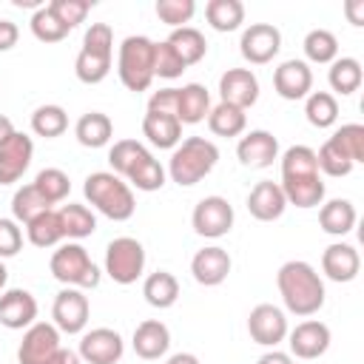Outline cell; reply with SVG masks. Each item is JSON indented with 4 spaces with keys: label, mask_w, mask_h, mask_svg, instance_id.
Wrapping results in <instances>:
<instances>
[{
    "label": "cell",
    "mask_w": 364,
    "mask_h": 364,
    "mask_svg": "<svg viewBox=\"0 0 364 364\" xmlns=\"http://www.w3.org/2000/svg\"><path fill=\"white\" fill-rule=\"evenodd\" d=\"M279 188H282L287 205H296V208H318L324 202V179L318 173L313 148L293 145L284 151Z\"/></svg>",
    "instance_id": "1"
},
{
    "label": "cell",
    "mask_w": 364,
    "mask_h": 364,
    "mask_svg": "<svg viewBox=\"0 0 364 364\" xmlns=\"http://www.w3.org/2000/svg\"><path fill=\"white\" fill-rule=\"evenodd\" d=\"M276 287L282 293V301L284 307L293 313V316H316L321 307H324V282L321 276L316 273V267L310 262H301V259H290L279 267L276 273Z\"/></svg>",
    "instance_id": "2"
},
{
    "label": "cell",
    "mask_w": 364,
    "mask_h": 364,
    "mask_svg": "<svg viewBox=\"0 0 364 364\" xmlns=\"http://www.w3.org/2000/svg\"><path fill=\"white\" fill-rule=\"evenodd\" d=\"M82 193L91 202V208H97L111 222H128L136 210V199H134L131 185L122 176L111 173V171L88 173L85 185H82Z\"/></svg>",
    "instance_id": "3"
},
{
    "label": "cell",
    "mask_w": 364,
    "mask_h": 364,
    "mask_svg": "<svg viewBox=\"0 0 364 364\" xmlns=\"http://www.w3.org/2000/svg\"><path fill=\"white\" fill-rule=\"evenodd\" d=\"M216 162H219V148L210 139L188 136L173 148V154L168 159V176L179 188H191V185L202 182L216 168Z\"/></svg>",
    "instance_id": "4"
},
{
    "label": "cell",
    "mask_w": 364,
    "mask_h": 364,
    "mask_svg": "<svg viewBox=\"0 0 364 364\" xmlns=\"http://www.w3.org/2000/svg\"><path fill=\"white\" fill-rule=\"evenodd\" d=\"M111 57H114V31L108 23H91L82 48L74 60V74L85 85H97L111 74Z\"/></svg>",
    "instance_id": "5"
},
{
    "label": "cell",
    "mask_w": 364,
    "mask_h": 364,
    "mask_svg": "<svg viewBox=\"0 0 364 364\" xmlns=\"http://www.w3.org/2000/svg\"><path fill=\"white\" fill-rule=\"evenodd\" d=\"M48 270L60 284L77 287V290H94L102 279L100 267L94 264V259L88 256V250L80 242L60 245L48 259Z\"/></svg>",
    "instance_id": "6"
},
{
    "label": "cell",
    "mask_w": 364,
    "mask_h": 364,
    "mask_svg": "<svg viewBox=\"0 0 364 364\" xmlns=\"http://www.w3.org/2000/svg\"><path fill=\"white\" fill-rule=\"evenodd\" d=\"M154 40L145 34H131L119 43L117 74L128 91H148L154 82Z\"/></svg>",
    "instance_id": "7"
},
{
    "label": "cell",
    "mask_w": 364,
    "mask_h": 364,
    "mask_svg": "<svg viewBox=\"0 0 364 364\" xmlns=\"http://www.w3.org/2000/svg\"><path fill=\"white\" fill-rule=\"evenodd\" d=\"M105 273L117 284H134L145 273V247L134 236H117L105 247Z\"/></svg>",
    "instance_id": "8"
},
{
    "label": "cell",
    "mask_w": 364,
    "mask_h": 364,
    "mask_svg": "<svg viewBox=\"0 0 364 364\" xmlns=\"http://www.w3.org/2000/svg\"><path fill=\"white\" fill-rule=\"evenodd\" d=\"M191 225L205 239H222L233 228V205L225 196H205L191 213Z\"/></svg>",
    "instance_id": "9"
},
{
    "label": "cell",
    "mask_w": 364,
    "mask_h": 364,
    "mask_svg": "<svg viewBox=\"0 0 364 364\" xmlns=\"http://www.w3.org/2000/svg\"><path fill=\"white\" fill-rule=\"evenodd\" d=\"M88 316H91V304H88V296L77 287H63L57 296H54V304H51V324L60 330V333H68V336H77L85 330L88 324Z\"/></svg>",
    "instance_id": "10"
},
{
    "label": "cell",
    "mask_w": 364,
    "mask_h": 364,
    "mask_svg": "<svg viewBox=\"0 0 364 364\" xmlns=\"http://www.w3.org/2000/svg\"><path fill=\"white\" fill-rule=\"evenodd\" d=\"M282 48V31L273 23H250L242 31L239 51L250 65H264L270 63Z\"/></svg>",
    "instance_id": "11"
},
{
    "label": "cell",
    "mask_w": 364,
    "mask_h": 364,
    "mask_svg": "<svg viewBox=\"0 0 364 364\" xmlns=\"http://www.w3.org/2000/svg\"><path fill=\"white\" fill-rule=\"evenodd\" d=\"M57 350H60V330L51 321H34L23 333V341L17 347V361L20 364H46Z\"/></svg>",
    "instance_id": "12"
},
{
    "label": "cell",
    "mask_w": 364,
    "mask_h": 364,
    "mask_svg": "<svg viewBox=\"0 0 364 364\" xmlns=\"http://www.w3.org/2000/svg\"><path fill=\"white\" fill-rule=\"evenodd\" d=\"M80 358L85 364H117L125 353V341L111 327H94L80 338Z\"/></svg>",
    "instance_id": "13"
},
{
    "label": "cell",
    "mask_w": 364,
    "mask_h": 364,
    "mask_svg": "<svg viewBox=\"0 0 364 364\" xmlns=\"http://www.w3.org/2000/svg\"><path fill=\"white\" fill-rule=\"evenodd\" d=\"M247 333L262 347H276L287 338V318L276 304H256L247 316Z\"/></svg>",
    "instance_id": "14"
},
{
    "label": "cell",
    "mask_w": 364,
    "mask_h": 364,
    "mask_svg": "<svg viewBox=\"0 0 364 364\" xmlns=\"http://www.w3.org/2000/svg\"><path fill=\"white\" fill-rule=\"evenodd\" d=\"M287 344H290V355L296 358H307V361L318 358L330 347V327L318 318L299 321L293 330H287Z\"/></svg>",
    "instance_id": "15"
},
{
    "label": "cell",
    "mask_w": 364,
    "mask_h": 364,
    "mask_svg": "<svg viewBox=\"0 0 364 364\" xmlns=\"http://www.w3.org/2000/svg\"><path fill=\"white\" fill-rule=\"evenodd\" d=\"M31 156H34V142H31V136L23 134V131H14V134L0 145V185L17 182V179L28 171Z\"/></svg>",
    "instance_id": "16"
},
{
    "label": "cell",
    "mask_w": 364,
    "mask_h": 364,
    "mask_svg": "<svg viewBox=\"0 0 364 364\" xmlns=\"http://www.w3.org/2000/svg\"><path fill=\"white\" fill-rule=\"evenodd\" d=\"M219 102H228L233 108L247 111L259 100V80L250 68H228L219 77Z\"/></svg>",
    "instance_id": "17"
},
{
    "label": "cell",
    "mask_w": 364,
    "mask_h": 364,
    "mask_svg": "<svg viewBox=\"0 0 364 364\" xmlns=\"http://www.w3.org/2000/svg\"><path fill=\"white\" fill-rule=\"evenodd\" d=\"M273 88L282 100H304L313 91V68L304 60H284L273 71Z\"/></svg>",
    "instance_id": "18"
},
{
    "label": "cell",
    "mask_w": 364,
    "mask_h": 364,
    "mask_svg": "<svg viewBox=\"0 0 364 364\" xmlns=\"http://www.w3.org/2000/svg\"><path fill=\"white\" fill-rule=\"evenodd\" d=\"M37 321V299L23 287L0 293V324L9 330H26Z\"/></svg>",
    "instance_id": "19"
},
{
    "label": "cell",
    "mask_w": 364,
    "mask_h": 364,
    "mask_svg": "<svg viewBox=\"0 0 364 364\" xmlns=\"http://www.w3.org/2000/svg\"><path fill=\"white\" fill-rule=\"evenodd\" d=\"M236 156L247 168H270L279 159V139L264 128L247 131L236 145Z\"/></svg>",
    "instance_id": "20"
},
{
    "label": "cell",
    "mask_w": 364,
    "mask_h": 364,
    "mask_svg": "<svg viewBox=\"0 0 364 364\" xmlns=\"http://www.w3.org/2000/svg\"><path fill=\"white\" fill-rule=\"evenodd\" d=\"M230 267H233L230 253H228L225 247H219V245L202 247V250H196L193 259H191V273H193V279H196L199 284H205V287L222 284V282L228 279Z\"/></svg>",
    "instance_id": "21"
},
{
    "label": "cell",
    "mask_w": 364,
    "mask_h": 364,
    "mask_svg": "<svg viewBox=\"0 0 364 364\" xmlns=\"http://www.w3.org/2000/svg\"><path fill=\"white\" fill-rule=\"evenodd\" d=\"M321 270H324V276L330 282H338V284L341 282H353L358 276V270H361V256H358V250L353 245L333 242L321 253Z\"/></svg>",
    "instance_id": "22"
},
{
    "label": "cell",
    "mask_w": 364,
    "mask_h": 364,
    "mask_svg": "<svg viewBox=\"0 0 364 364\" xmlns=\"http://www.w3.org/2000/svg\"><path fill=\"white\" fill-rule=\"evenodd\" d=\"M284 208H287V199H284L279 182H273V179L256 182L247 193V210L259 222H276L284 213Z\"/></svg>",
    "instance_id": "23"
},
{
    "label": "cell",
    "mask_w": 364,
    "mask_h": 364,
    "mask_svg": "<svg viewBox=\"0 0 364 364\" xmlns=\"http://www.w3.org/2000/svg\"><path fill=\"white\" fill-rule=\"evenodd\" d=\"M131 344H134V353H136L139 358L156 361V358H162V355L168 353V347H171V330H168V324L159 321V318H145V321L136 324Z\"/></svg>",
    "instance_id": "24"
},
{
    "label": "cell",
    "mask_w": 364,
    "mask_h": 364,
    "mask_svg": "<svg viewBox=\"0 0 364 364\" xmlns=\"http://www.w3.org/2000/svg\"><path fill=\"white\" fill-rule=\"evenodd\" d=\"M179 91V105H176V119L182 125H196L202 119H208L210 114V94L202 82H188Z\"/></svg>",
    "instance_id": "25"
},
{
    "label": "cell",
    "mask_w": 364,
    "mask_h": 364,
    "mask_svg": "<svg viewBox=\"0 0 364 364\" xmlns=\"http://www.w3.org/2000/svg\"><path fill=\"white\" fill-rule=\"evenodd\" d=\"M142 136L154 148H176L182 142V122L168 114H154L145 111L142 117Z\"/></svg>",
    "instance_id": "26"
},
{
    "label": "cell",
    "mask_w": 364,
    "mask_h": 364,
    "mask_svg": "<svg viewBox=\"0 0 364 364\" xmlns=\"http://www.w3.org/2000/svg\"><path fill=\"white\" fill-rule=\"evenodd\" d=\"M355 219L358 213L350 199H330V202H321L318 208V225L330 236H347L355 228Z\"/></svg>",
    "instance_id": "27"
},
{
    "label": "cell",
    "mask_w": 364,
    "mask_h": 364,
    "mask_svg": "<svg viewBox=\"0 0 364 364\" xmlns=\"http://www.w3.org/2000/svg\"><path fill=\"white\" fill-rule=\"evenodd\" d=\"M74 136H77V142H80L82 148H102V145H108L111 136H114V122H111V117L102 114V111H88V114H82V117L77 119Z\"/></svg>",
    "instance_id": "28"
},
{
    "label": "cell",
    "mask_w": 364,
    "mask_h": 364,
    "mask_svg": "<svg viewBox=\"0 0 364 364\" xmlns=\"http://www.w3.org/2000/svg\"><path fill=\"white\" fill-rule=\"evenodd\" d=\"M142 296L151 307L156 310H168L176 304L179 299V282L171 270H154L151 276H145L142 282Z\"/></svg>",
    "instance_id": "29"
},
{
    "label": "cell",
    "mask_w": 364,
    "mask_h": 364,
    "mask_svg": "<svg viewBox=\"0 0 364 364\" xmlns=\"http://www.w3.org/2000/svg\"><path fill=\"white\" fill-rule=\"evenodd\" d=\"M168 46L176 51V57L185 63V65H196L199 60H205L208 54V40L199 28L193 26H182V28H173L171 37H168Z\"/></svg>",
    "instance_id": "30"
},
{
    "label": "cell",
    "mask_w": 364,
    "mask_h": 364,
    "mask_svg": "<svg viewBox=\"0 0 364 364\" xmlns=\"http://www.w3.org/2000/svg\"><path fill=\"white\" fill-rule=\"evenodd\" d=\"M361 80H364V71H361V63L355 57H336L330 63V71H327V82L336 94L347 97L353 91L361 88ZM333 94V97H336Z\"/></svg>",
    "instance_id": "31"
},
{
    "label": "cell",
    "mask_w": 364,
    "mask_h": 364,
    "mask_svg": "<svg viewBox=\"0 0 364 364\" xmlns=\"http://www.w3.org/2000/svg\"><path fill=\"white\" fill-rule=\"evenodd\" d=\"M60 225H63V236L65 239H85L97 230V216L88 205H77V202H68L63 205L60 210Z\"/></svg>",
    "instance_id": "32"
},
{
    "label": "cell",
    "mask_w": 364,
    "mask_h": 364,
    "mask_svg": "<svg viewBox=\"0 0 364 364\" xmlns=\"http://www.w3.org/2000/svg\"><path fill=\"white\" fill-rule=\"evenodd\" d=\"M205 17L213 31H236L245 23V3L242 0H208Z\"/></svg>",
    "instance_id": "33"
},
{
    "label": "cell",
    "mask_w": 364,
    "mask_h": 364,
    "mask_svg": "<svg viewBox=\"0 0 364 364\" xmlns=\"http://www.w3.org/2000/svg\"><path fill=\"white\" fill-rule=\"evenodd\" d=\"M151 151L142 145V142H136V139H117L114 145H111V151H108V162H111V173H117V176H122V179H128L131 176V171L148 156Z\"/></svg>",
    "instance_id": "34"
},
{
    "label": "cell",
    "mask_w": 364,
    "mask_h": 364,
    "mask_svg": "<svg viewBox=\"0 0 364 364\" xmlns=\"http://www.w3.org/2000/svg\"><path fill=\"white\" fill-rule=\"evenodd\" d=\"M208 128H210V134H216V136H239V134H245V128H247V114L242 111V108H233V105H228V102H219V105H213L210 108V114H208Z\"/></svg>",
    "instance_id": "35"
},
{
    "label": "cell",
    "mask_w": 364,
    "mask_h": 364,
    "mask_svg": "<svg viewBox=\"0 0 364 364\" xmlns=\"http://www.w3.org/2000/svg\"><path fill=\"white\" fill-rule=\"evenodd\" d=\"M26 236L34 247H54L60 245L65 236H63V225H60V213L51 208L40 216H34L28 225H26Z\"/></svg>",
    "instance_id": "36"
},
{
    "label": "cell",
    "mask_w": 364,
    "mask_h": 364,
    "mask_svg": "<svg viewBox=\"0 0 364 364\" xmlns=\"http://www.w3.org/2000/svg\"><path fill=\"white\" fill-rule=\"evenodd\" d=\"M304 117L313 128H330L338 119V100L330 91H310L304 97Z\"/></svg>",
    "instance_id": "37"
},
{
    "label": "cell",
    "mask_w": 364,
    "mask_h": 364,
    "mask_svg": "<svg viewBox=\"0 0 364 364\" xmlns=\"http://www.w3.org/2000/svg\"><path fill=\"white\" fill-rule=\"evenodd\" d=\"M46 210H51V205L40 196V191L34 188V182H28V185H23V188H17L14 191V196H11V219L20 225H28L34 216H40V213H46Z\"/></svg>",
    "instance_id": "38"
},
{
    "label": "cell",
    "mask_w": 364,
    "mask_h": 364,
    "mask_svg": "<svg viewBox=\"0 0 364 364\" xmlns=\"http://www.w3.org/2000/svg\"><path fill=\"white\" fill-rule=\"evenodd\" d=\"M301 48H304V57L310 63L327 65V63H333L338 57V37L330 28H313V31H307Z\"/></svg>",
    "instance_id": "39"
},
{
    "label": "cell",
    "mask_w": 364,
    "mask_h": 364,
    "mask_svg": "<svg viewBox=\"0 0 364 364\" xmlns=\"http://www.w3.org/2000/svg\"><path fill=\"white\" fill-rule=\"evenodd\" d=\"M68 128V114L63 105H40L34 108L31 114V131L37 136H46V139H54V136H63Z\"/></svg>",
    "instance_id": "40"
},
{
    "label": "cell",
    "mask_w": 364,
    "mask_h": 364,
    "mask_svg": "<svg viewBox=\"0 0 364 364\" xmlns=\"http://www.w3.org/2000/svg\"><path fill=\"white\" fill-rule=\"evenodd\" d=\"M353 165L364 162V125L361 122H347L341 128L333 131V136H327Z\"/></svg>",
    "instance_id": "41"
},
{
    "label": "cell",
    "mask_w": 364,
    "mask_h": 364,
    "mask_svg": "<svg viewBox=\"0 0 364 364\" xmlns=\"http://www.w3.org/2000/svg\"><path fill=\"white\" fill-rule=\"evenodd\" d=\"M34 188L40 191V196H43L48 205H57V202H63V199L68 196L71 179H68V173L60 171V168H43V171L34 176Z\"/></svg>",
    "instance_id": "42"
},
{
    "label": "cell",
    "mask_w": 364,
    "mask_h": 364,
    "mask_svg": "<svg viewBox=\"0 0 364 364\" xmlns=\"http://www.w3.org/2000/svg\"><path fill=\"white\" fill-rule=\"evenodd\" d=\"M128 182L136 188V191H145V193H154L165 185V168L159 165V159H154V154H148L128 176Z\"/></svg>",
    "instance_id": "43"
},
{
    "label": "cell",
    "mask_w": 364,
    "mask_h": 364,
    "mask_svg": "<svg viewBox=\"0 0 364 364\" xmlns=\"http://www.w3.org/2000/svg\"><path fill=\"white\" fill-rule=\"evenodd\" d=\"M31 34L40 40V43H60V40H65L68 37V28L48 11V6H43V9H37L34 14H31Z\"/></svg>",
    "instance_id": "44"
},
{
    "label": "cell",
    "mask_w": 364,
    "mask_h": 364,
    "mask_svg": "<svg viewBox=\"0 0 364 364\" xmlns=\"http://www.w3.org/2000/svg\"><path fill=\"white\" fill-rule=\"evenodd\" d=\"M156 17L171 26V28H182L185 23H191V17L196 14V3L193 0H156L154 6Z\"/></svg>",
    "instance_id": "45"
},
{
    "label": "cell",
    "mask_w": 364,
    "mask_h": 364,
    "mask_svg": "<svg viewBox=\"0 0 364 364\" xmlns=\"http://www.w3.org/2000/svg\"><path fill=\"white\" fill-rule=\"evenodd\" d=\"M48 6V11L71 31V28H77L85 17H88V11H91V0H51V3H46Z\"/></svg>",
    "instance_id": "46"
},
{
    "label": "cell",
    "mask_w": 364,
    "mask_h": 364,
    "mask_svg": "<svg viewBox=\"0 0 364 364\" xmlns=\"http://www.w3.org/2000/svg\"><path fill=\"white\" fill-rule=\"evenodd\" d=\"M188 65L176 57V51L168 46V40H159L154 46V77H162V80H176L182 77Z\"/></svg>",
    "instance_id": "47"
},
{
    "label": "cell",
    "mask_w": 364,
    "mask_h": 364,
    "mask_svg": "<svg viewBox=\"0 0 364 364\" xmlns=\"http://www.w3.org/2000/svg\"><path fill=\"white\" fill-rule=\"evenodd\" d=\"M316 162H318V173H327V176H350V171L355 168L330 139L316 151Z\"/></svg>",
    "instance_id": "48"
},
{
    "label": "cell",
    "mask_w": 364,
    "mask_h": 364,
    "mask_svg": "<svg viewBox=\"0 0 364 364\" xmlns=\"http://www.w3.org/2000/svg\"><path fill=\"white\" fill-rule=\"evenodd\" d=\"M23 250V230L14 219L0 216V259H11Z\"/></svg>",
    "instance_id": "49"
},
{
    "label": "cell",
    "mask_w": 364,
    "mask_h": 364,
    "mask_svg": "<svg viewBox=\"0 0 364 364\" xmlns=\"http://www.w3.org/2000/svg\"><path fill=\"white\" fill-rule=\"evenodd\" d=\"M176 105H179V91L176 88H159L148 100V111H154V114L176 117Z\"/></svg>",
    "instance_id": "50"
},
{
    "label": "cell",
    "mask_w": 364,
    "mask_h": 364,
    "mask_svg": "<svg viewBox=\"0 0 364 364\" xmlns=\"http://www.w3.org/2000/svg\"><path fill=\"white\" fill-rule=\"evenodd\" d=\"M17 40H20V28H17V23L0 17V51H11V48L17 46Z\"/></svg>",
    "instance_id": "51"
},
{
    "label": "cell",
    "mask_w": 364,
    "mask_h": 364,
    "mask_svg": "<svg viewBox=\"0 0 364 364\" xmlns=\"http://www.w3.org/2000/svg\"><path fill=\"white\" fill-rule=\"evenodd\" d=\"M344 14L353 26H364V0H347L344 3Z\"/></svg>",
    "instance_id": "52"
},
{
    "label": "cell",
    "mask_w": 364,
    "mask_h": 364,
    "mask_svg": "<svg viewBox=\"0 0 364 364\" xmlns=\"http://www.w3.org/2000/svg\"><path fill=\"white\" fill-rule=\"evenodd\" d=\"M46 364H82V358H80V353H74V350H65V347H60Z\"/></svg>",
    "instance_id": "53"
},
{
    "label": "cell",
    "mask_w": 364,
    "mask_h": 364,
    "mask_svg": "<svg viewBox=\"0 0 364 364\" xmlns=\"http://www.w3.org/2000/svg\"><path fill=\"white\" fill-rule=\"evenodd\" d=\"M256 364H293V355H290V353H282V350L273 347V350H267Z\"/></svg>",
    "instance_id": "54"
},
{
    "label": "cell",
    "mask_w": 364,
    "mask_h": 364,
    "mask_svg": "<svg viewBox=\"0 0 364 364\" xmlns=\"http://www.w3.org/2000/svg\"><path fill=\"white\" fill-rule=\"evenodd\" d=\"M165 364H199V358L193 353H173Z\"/></svg>",
    "instance_id": "55"
},
{
    "label": "cell",
    "mask_w": 364,
    "mask_h": 364,
    "mask_svg": "<svg viewBox=\"0 0 364 364\" xmlns=\"http://www.w3.org/2000/svg\"><path fill=\"white\" fill-rule=\"evenodd\" d=\"M11 134H14V125H11V119H9L6 114H0V145H3V142H6Z\"/></svg>",
    "instance_id": "56"
},
{
    "label": "cell",
    "mask_w": 364,
    "mask_h": 364,
    "mask_svg": "<svg viewBox=\"0 0 364 364\" xmlns=\"http://www.w3.org/2000/svg\"><path fill=\"white\" fill-rule=\"evenodd\" d=\"M6 282H9V270H6V264H3V259H0V293L6 290Z\"/></svg>",
    "instance_id": "57"
}]
</instances>
